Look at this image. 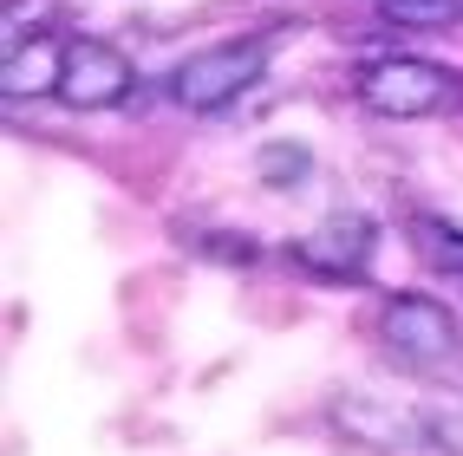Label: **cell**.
Segmentation results:
<instances>
[{
	"label": "cell",
	"mask_w": 463,
	"mask_h": 456,
	"mask_svg": "<svg viewBox=\"0 0 463 456\" xmlns=\"http://www.w3.org/2000/svg\"><path fill=\"white\" fill-rule=\"evenodd\" d=\"M411 248L424 267L450 274V281H463V228L438 222V216H411Z\"/></svg>",
	"instance_id": "8"
},
{
	"label": "cell",
	"mask_w": 463,
	"mask_h": 456,
	"mask_svg": "<svg viewBox=\"0 0 463 456\" xmlns=\"http://www.w3.org/2000/svg\"><path fill=\"white\" fill-rule=\"evenodd\" d=\"M294 255H300L307 274H320V281H365V267L379 255V222L359 216V209H339L314 235H300Z\"/></svg>",
	"instance_id": "6"
},
{
	"label": "cell",
	"mask_w": 463,
	"mask_h": 456,
	"mask_svg": "<svg viewBox=\"0 0 463 456\" xmlns=\"http://www.w3.org/2000/svg\"><path fill=\"white\" fill-rule=\"evenodd\" d=\"M59 66H66V40H26L7 52L0 85L7 98H33V91H59Z\"/></svg>",
	"instance_id": "7"
},
{
	"label": "cell",
	"mask_w": 463,
	"mask_h": 456,
	"mask_svg": "<svg viewBox=\"0 0 463 456\" xmlns=\"http://www.w3.org/2000/svg\"><path fill=\"white\" fill-rule=\"evenodd\" d=\"M333 423L346 437H359L365 450H379V456H450L430 423H418L411 411H392L379 398H359V391H346V398L333 405Z\"/></svg>",
	"instance_id": "5"
},
{
	"label": "cell",
	"mask_w": 463,
	"mask_h": 456,
	"mask_svg": "<svg viewBox=\"0 0 463 456\" xmlns=\"http://www.w3.org/2000/svg\"><path fill=\"white\" fill-rule=\"evenodd\" d=\"M457 72H444L438 59H418V52H385L359 72V105L373 117H392V125H411V117H430L457 98Z\"/></svg>",
	"instance_id": "2"
},
{
	"label": "cell",
	"mask_w": 463,
	"mask_h": 456,
	"mask_svg": "<svg viewBox=\"0 0 463 456\" xmlns=\"http://www.w3.org/2000/svg\"><path fill=\"white\" fill-rule=\"evenodd\" d=\"M268 52H274V33H241V40H215L203 52H190L183 66L170 72V98L190 111V117H209L235 105L249 85H261L268 72Z\"/></svg>",
	"instance_id": "1"
},
{
	"label": "cell",
	"mask_w": 463,
	"mask_h": 456,
	"mask_svg": "<svg viewBox=\"0 0 463 456\" xmlns=\"http://www.w3.org/2000/svg\"><path fill=\"white\" fill-rule=\"evenodd\" d=\"M137 85L131 52H118L111 40H66V66H59V98L72 111H111L125 105Z\"/></svg>",
	"instance_id": "4"
},
{
	"label": "cell",
	"mask_w": 463,
	"mask_h": 456,
	"mask_svg": "<svg viewBox=\"0 0 463 456\" xmlns=\"http://www.w3.org/2000/svg\"><path fill=\"white\" fill-rule=\"evenodd\" d=\"M379 7H385V0H379Z\"/></svg>",
	"instance_id": "11"
},
{
	"label": "cell",
	"mask_w": 463,
	"mask_h": 456,
	"mask_svg": "<svg viewBox=\"0 0 463 456\" xmlns=\"http://www.w3.org/2000/svg\"><path fill=\"white\" fill-rule=\"evenodd\" d=\"M392 26H411V33H444L463 20V0H385L379 7Z\"/></svg>",
	"instance_id": "9"
},
{
	"label": "cell",
	"mask_w": 463,
	"mask_h": 456,
	"mask_svg": "<svg viewBox=\"0 0 463 456\" xmlns=\"http://www.w3.org/2000/svg\"><path fill=\"white\" fill-rule=\"evenodd\" d=\"M255 170H261L268 190H288V182H300V176H307V150H300V144H261Z\"/></svg>",
	"instance_id": "10"
},
{
	"label": "cell",
	"mask_w": 463,
	"mask_h": 456,
	"mask_svg": "<svg viewBox=\"0 0 463 456\" xmlns=\"http://www.w3.org/2000/svg\"><path fill=\"white\" fill-rule=\"evenodd\" d=\"M379 340H385V352L398 365H411V372H444V365L463 358V326H457V313L444 307V300H430V293L385 300Z\"/></svg>",
	"instance_id": "3"
}]
</instances>
